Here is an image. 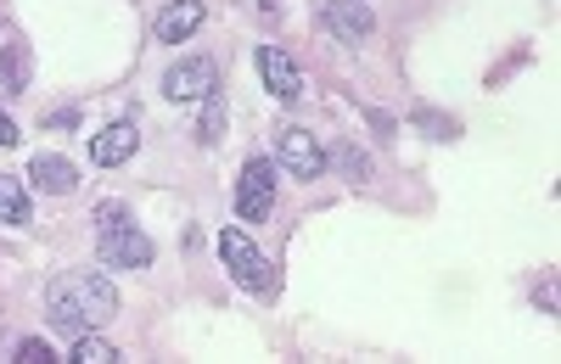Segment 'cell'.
Wrapping results in <instances>:
<instances>
[{
    "instance_id": "52a82bcc",
    "label": "cell",
    "mask_w": 561,
    "mask_h": 364,
    "mask_svg": "<svg viewBox=\"0 0 561 364\" xmlns=\"http://www.w3.org/2000/svg\"><path fill=\"white\" fill-rule=\"evenodd\" d=\"M259 73H264V84H270V96L275 102H298L304 96V73H298V62L280 51V45H259Z\"/></svg>"
},
{
    "instance_id": "3957f363",
    "label": "cell",
    "mask_w": 561,
    "mask_h": 364,
    "mask_svg": "<svg viewBox=\"0 0 561 364\" xmlns=\"http://www.w3.org/2000/svg\"><path fill=\"white\" fill-rule=\"evenodd\" d=\"M219 258H225V269H230V275H237L253 297H270V292H275L270 258L248 242V231H237V224H225V231H219Z\"/></svg>"
},
{
    "instance_id": "8fae6325",
    "label": "cell",
    "mask_w": 561,
    "mask_h": 364,
    "mask_svg": "<svg viewBox=\"0 0 561 364\" xmlns=\"http://www.w3.org/2000/svg\"><path fill=\"white\" fill-rule=\"evenodd\" d=\"M28 179H34L39 191H51V197L79 191V168H73L68 157H57V152H39V157L28 163Z\"/></svg>"
},
{
    "instance_id": "4fadbf2b",
    "label": "cell",
    "mask_w": 561,
    "mask_h": 364,
    "mask_svg": "<svg viewBox=\"0 0 561 364\" xmlns=\"http://www.w3.org/2000/svg\"><path fill=\"white\" fill-rule=\"evenodd\" d=\"M219 134H225V90H208V96H203V124H197V141H203V146H219Z\"/></svg>"
},
{
    "instance_id": "9c48e42d",
    "label": "cell",
    "mask_w": 561,
    "mask_h": 364,
    "mask_svg": "<svg viewBox=\"0 0 561 364\" xmlns=\"http://www.w3.org/2000/svg\"><path fill=\"white\" fill-rule=\"evenodd\" d=\"M135 146H140V129L129 118H118V124H107L96 141H90V163H96V168H118V163L135 157Z\"/></svg>"
},
{
    "instance_id": "2e32d148",
    "label": "cell",
    "mask_w": 561,
    "mask_h": 364,
    "mask_svg": "<svg viewBox=\"0 0 561 364\" xmlns=\"http://www.w3.org/2000/svg\"><path fill=\"white\" fill-rule=\"evenodd\" d=\"M0 146H18V124L7 113H0Z\"/></svg>"
},
{
    "instance_id": "9a60e30c",
    "label": "cell",
    "mask_w": 561,
    "mask_h": 364,
    "mask_svg": "<svg viewBox=\"0 0 561 364\" xmlns=\"http://www.w3.org/2000/svg\"><path fill=\"white\" fill-rule=\"evenodd\" d=\"M18 364H57V353L45 348L39 337H23V342H18Z\"/></svg>"
},
{
    "instance_id": "5b68a950",
    "label": "cell",
    "mask_w": 561,
    "mask_h": 364,
    "mask_svg": "<svg viewBox=\"0 0 561 364\" xmlns=\"http://www.w3.org/2000/svg\"><path fill=\"white\" fill-rule=\"evenodd\" d=\"M270 208H275V163L270 157H253L242 168V179H237V213L248 224H259V219H270Z\"/></svg>"
},
{
    "instance_id": "6da1fadb",
    "label": "cell",
    "mask_w": 561,
    "mask_h": 364,
    "mask_svg": "<svg viewBox=\"0 0 561 364\" xmlns=\"http://www.w3.org/2000/svg\"><path fill=\"white\" fill-rule=\"evenodd\" d=\"M118 314V292L107 275H96V269H68V275H57L51 286H45V320H51L57 331H96L107 326Z\"/></svg>"
},
{
    "instance_id": "ba28073f",
    "label": "cell",
    "mask_w": 561,
    "mask_h": 364,
    "mask_svg": "<svg viewBox=\"0 0 561 364\" xmlns=\"http://www.w3.org/2000/svg\"><path fill=\"white\" fill-rule=\"evenodd\" d=\"M325 28H332L343 45H359V39H370V28H377V17H370V7L365 0H325Z\"/></svg>"
},
{
    "instance_id": "5bb4252c",
    "label": "cell",
    "mask_w": 561,
    "mask_h": 364,
    "mask_svg": "<svg viewBox=\"0 0 561 364\" xmlns=\"http://www.w3.org/2000/svg\"><path fill=\"white\" fill-rule=\"evenodd\" d=\"M73 364H118V348H113L107 337H96V331H79V342H73Z\"/></svg>"
},
{
    "instance_id": "7c38bea8",
    "label": "cell",
    "mask_w": 561,
    "mask_h": 364,
    "mask_svg": "<svg viewBox=\"0 0 561 364\" xmlns=\"http://www.w3.org/2000/svg\"><path fill=\"white\" fill-rule=\"evenodd\" d=\"M0 224H28V191L12 174H0Z\"/></svg>"
},
{
    "instance_id": "277c9868",
    "label": "cell",
    "mask_w": 561,
    "mask_h": 364,
    "mask_svg": "<svg viewBox=\"0 0 561 364\" xmlns=\"http://www.w3.org/2000/svg\"><path fill=\"white\" fill-rule=\"evenodd\" d=\"M275 163L287 174H298V179H320L332 157H325V146L314 141V129L293 124V129H280V141H275Z\"/></svg>"
},
{
    "instance_id": "7a4b0ae2",
    "label": "cell",
    "mask_w": 561,
    "mask_h": 364,
    "mask_svg": "<svg viewBox=\"0 0 561 364\" xmlns=\"http://www.w3.org/2000/svg\"><path fill=\"white\" fill-rule=\"evenodd\" d=\"M96 258L107 269H147L152 263V236L129 219L124 202H102L96 208Z\"/></svg>"
},
{
    "instance_id": "30bf717a",
    "label": "cell",
    "mask_w": 561,
    "mask_h": 364,
    "mask_svg": "<svg viewBox=\"0 0 561 364\" xmlns=\"http://www.w3.org/2000/svg\"><path fill=\"white\" fill-rule=\"evenodd\" d=\"M203 17H208L203 0H174V7H163V17H158L152 28H158L163 45H180V39H192V34L203 28Z\"/></svg>"
},
{
    "instance_id": "8992f818",
    "label": "cell",
    "mask_w": 561,
    "mask_h": 364,
    "mask_svg": "<svg viewBox=\"0 0 561 364\" xmlns=\"http://www.w3.org/2000/svg\"><path fill=\"white\" fill-rule=\"evenodd\" d=\"M208 90H219V68L208 57H185L163 73V96L169 102H203Z\"/></svg>"
}]
</instances>
